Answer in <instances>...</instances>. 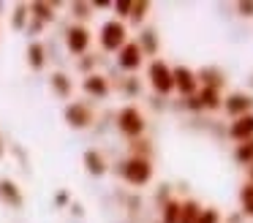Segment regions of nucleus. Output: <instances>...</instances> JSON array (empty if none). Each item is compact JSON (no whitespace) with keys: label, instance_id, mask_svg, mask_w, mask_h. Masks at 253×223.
Returning <instances> with one entry per match:
<instances>
[{"label":"nucleus","instance_id":"1","mask_svg":"<svg viewBox=\"0 0 253 223\" xmlns=\"http://www.w3.org/2000/svg\"><path fill=\"white\" fill-rule=\"evenodd\" d=\"M120 177L126 179L128 185H133V188H142V185H147L150 179H153V161L150 158H126V161L120 163Z\"/></svg>","mask_w":253,"mask_h":223},{"label":"nucleus","instance_id":"2","mask_svg":"<svg viewBox=\"0 0 253 223\" xmlns=\"http://www.w3.org/2000/svg\"><path fill=\"white\" fill-rule=\"evenodd\" d=\"M144 128H147V120H144L142 109H136V106L128 103V106H123L120 112H117V131H120L126 139H131V141L142 139Z\"/></svg>","mask_w":253,"mask_h":223},{"label":"nucleus","instance_id":"3","mask_svg":"<svg viewBox=\"0 0 253 223\" xmlns=\"http://www.w3.org/2000/svg\"><path fill=\"white\" fill-rule=\"evenodd\" d=\"M126 41H128V27H126V22L109 19V22H104V25H101V30H98V44H101V49H104V52L117 54L123 46H126Z\"/></svg>","mask_w":253,"mask_h":223},{"label":"nucleus","instance_id":"4","mask_svg":"<svg viewBox=\"0 0 253 223\" xmlns=\"http://www.w3.org/2000/svg\"><path fill=\"white\" fill-rule=\"evenodd\" d=\"M63 120H66L68 128L84 131L95 123V109L87 101H68L66 109H63Z\"/></svg>","mask_w":253,"mask_h":223},{"label":"nucleus","instance_id":"5","mask_svg":"<svg viewBox=\"0 0 253 223\" xmlns=\"http://www.w3.org/2000/svg\"><path fill=\"white\" fill-rule=\"evenodd\" d=\"M147 79H150V87H153L158 95L174 92V76H171V68L166 65V60L155 57L153 63L147 65Z\"/></svg>","mask_w":253,"mask_h":223},{"label":"nucleus","instance_id":"6","mask_svg":"<svg viewBox=\"0 0 253 223\" xmlns=\"http://www.w3.org/2000/svg\"><path fill=\"white\" fill-rule=\"evenodd\" d=\"M90 44H93V33H90L87 25H77V22H74V25L66 30V49H68V54L82 57V54H87Z\"/></svg>","mask_w":253,"mask_h":223},{"label":"nucleus","instance_id":"7","mask_svg":"<svg viewBox=\"0 0 253 223\" xmlns=\"http://www.w3.org/2000/svg\"><path fill=\"white\" fill-rule=\"evenodd\" d=\"M171 76H174V90L180 92L182 98H191L199 92V79H196V71L193 68L177 65V68H171Z\"/></svg>","mask_w":253,"mask_h":223},{"label":"nucleus","instance_id":"8","mask_svg":"<svg viewBox=\"0 0 253 223\" xmlns=\"http://www.w3.org/2000/svg\"><path fill=\"white\" fill-rule=\"evenodd\" d=\"M117 65L123 71H128V74H133V71H139L144 65V54L136 41H126V46L117 52Z\"/></svg>","mask_w":253,"mask_h":223},{"label":"nucleus","instance_id":"9","mask_svg":"<svg viewBox=\"0 0 253 223\" xmlns=\"http://www.w3.org/2000/svg\"><path fill=\"white\" fill-rule=\"evenodd\" d=\"M220 109H226V114L231 120L253 114V95H248V92H231L229 98H223V106Z\"/></svg>","mask_w":253,"mask_h":223},{"label":"nucleus","instance_id":"10","mask_svg":"<svg viewBox=\"0 0 253 223\" xmlns=\"http://www.w3.org/2000/svg\"><path fill=\"white\" fill-rule=\"evenodd\" d=\"M82 92L101 101V98H106L112 92V85H109V79H106L104 74L95 71V74H90V76H84V79H82Z\"/></svg>","mask_w":253,"mask_h":223},{"label":"nucleus","instance_id":"11","mask_svg":"<svg viewBox=\"0 0 253 223\" xmlns=\"http://www.w3.org/2000/svg\"><path fill=\"white\" fill-rule=\"evenodd\" d=\"M0 201H3L6 207H14V210H19V207L25 204L22 188H19L14 179H0Z\"/></svg>","mask_w":253,"mask_h":223},{"label":"nucleus","instance_id":"12","mask_svg":"<svg viewBox=\"0 0 253 223\" xmlns=\"http://www.w3.org/2000/svg\"><path fill=\"white\" fill-rule=\"evenodd\" d=\"M229 139L242 144V141L253 139V114H245V117H237L234 123L229 125Z\"/></svg>","mask_w":253,"mask_h":223},{"label":"nucleus","instance_id":"13","mask_svg":"<svg viewBox=\"0 0 253 223\" xmlns=\"http://www.w3.org/2000/svg\"><path fill=\"white\" fill-rule=\"evenodd\" d=\"M57 5H60V3H46V0L28 3L30 19H39L41 25H49V22H55V16H57Z\"/></svg>","mask_w":253,"mask_h":223},{"label":"nucleus","instance_id":"14","mask_svg":"<svg viewBox=\"0 0 253 223\" xmlns=\"http://www.w3.org/2000/svg\"><path fill=\"white\" fill-rule=\"evenodd\" d=\"M49 87L60 101H68V98L74 95V82H71V76L63 74V71H55V74L49 76Z\"/></svg>","mask_w":253,"mask_h":223},{"label":"nucleus","instance_id":"15","mask_svg":"<svg viewBox=\"0 0 253 223\" xmlns=\"http://www.w3.org/2000/svg\"><path fill=\"white\" fill-rule=\"evenodd\" d=\"M25 57H28L30 71H44L46 68V46L41 41H30L28 49H25Z\"/></svg>","mask_w":253,"mask_h":223},{"label":"nucleus","instance_id":"16","mask_svg":"<svg viewBox=\"0 0 253 223\" xmlns=\"http://www.w3.org/2000/svg\"><path fill=\"white\" fill-rule=\"evenodd\" d=\"M82 163H84V169H87V174H93V177H104L106 169H109V163L101 155V150H84Z\"/></svg>","mask_w":253,"mask_h":223},{"label":"nucleus","instance_id":"17","mask_svg":"<svg viewBox=\"0 0 253 223\" xmlns=\"http://www.w3.org/2000/svg\"><path fill=\"white\" fill-rule=\"evenodd\" d=\"M199 103H202V109H210V112H215V109L223 106V98H220V90H215V87H202V90L196 92Z\"/></svg>","mask_w":253,"mask_h":223},{"label":"nucleus","instance_id":"18","mask_svg":"<svg viewBox=\"0 0 253 223\" xmlns=\"http://www.w3.org/2000/svg\"><path fill=\"white\" fill-rule=\"evenodd\" d=\"M139 49H142L144 57H155L158 54V36H155V30H142V36H139Z\"/></svg>","mask_w":253,"mask_h":223},{"label":"nucleus","instance_id":"19","mask_svg":"<svg viewBox=\"0 0 253 223\" xmlns=\"http://www.w3.org/2000/svg\"><path fill=\"white\" fill-rule=\"evenodd\" d=\"M196 79L202 82L204 87H215V90H220V87H223V74H220L218 68H202L196 74Z\"/></svg>","mask_w":253,"mask_h":223},{"label":"nucleus","instance_id":"20","mask_svg":"<svg viewBox=\"0 0 253 223\" xmlns=\"http://www.w3.org/2000/svg\"><path fill=\"white\" fill-rule=\"evenodd\" d=\"M30 22V11H28V3H17L11 11V27L19 33H25V27H28Z\"/></svg>","mask_w":253,"mask_h":223},{"label":"nucleus","instance_id":"21","mask_svg":"<svg viewBox=\"0 0 253 223\" xmlns=\"http://www.w3.org/2000/svg\"><path fill=\"white\" fill-rule=\"evenodd\" d=\"M199 215H202V204H199V201H193V199L182 201V207H180V223H196Z\"/></svg>","mask_w":253,"mask_h":223},{"label":"nucleus","instance_id":"22","mask_svg":"<svg viewBox=\"0 0 253 223\" xmlns=\"http://www.w3.org/2000/svg\"><path fill=\"white\" fill-rule=\"evenodd\" d=\"M180 207H182V201L166 199L164 212H161V223H180Z\"/></svg>","mask_w":253,"mask_h":223},{"label":"nucleus","instance_id":"23","mask_svg":"<svg viewBox=\"0 0 253 223\" xmlns=\"http://www.w3.org/2000/svg\"><path fill=\"white\" fill-rule=\"evenodd\" d=\"M68 11H71V16L77 19V25H84V22L93 16V5L84 3V0H82V3H71V5H68Z\"/></svg>","mask_w":253,"mask_h":223},{"label":"nucleus","instance_id":"24","mask_svg":"<svg viewBox=\"0 0 253 223\" xmlns=\"http://www.w3.org/2000/svg\"><path fill=\"white\" fill-rule=\"evenodd\" d=\"M240 210H242V215L253 218V185L251 182H245L240 190Z\"/></svg>","mask_w":253,"mask_h":223},{"label":"nucleus","instance_id":"25","mask_svg":"<svg viewBox=\"0 0 253 223\" xmlns=\"http://www.w3.org/2000/svg\"><path fill=\"white\" fill-rule=\"evenodd\" d=\"M234 158L242 163V166H251V163H253V139H248V141H242V144H237Z\"/></svg>","mask_w":253,"mask_h":223},{"label":"nucleus","instance_id":"26","mask_svg":"<svg viewBox=\"0 0 253 223\" xmlns=\"http://www.w3.org/2000/svg\"><path fill=\"white\" fill-rule=\"evenodd\" d=\"M131 8H133V0H117V3H112V11H115L117 22H126L131 16Z\"/></svg>","mask_w":253,"mask_h":223},{"label":"nucleus","instance_id":"27","mask_svg":"<svg viewBox=\"0 0 253 223\" xmlns=\"http://www.w3.org/2000/svg\"><path fill=\"white\" fill-rule=\"evenodd\" d=\"M95 63H98L95 54H82V57L77 60V68L82 71L84 76H90V74H95Z\"/></svg>","mask_w":253,"mask_h":223},{"label":"nucleus","instance_id":"28","mask_svg":"<svg viewBox=\"0 0 253 223\" xmlns=\"http://www.w3.org/2000/svg\"><path fill=\"white\" fill-rule=\"evenodd\" d=\"M223 221V215H220L218 207H202V215H199L196 223H220Z\"/></svg>","mask_w":253,"mask_h":223},{"label":"nucleus","instance_id":"29","mask_svg":"<svg viewBox=\"0 0 253 223\" xmlns=\"http://www.w3.org/2000/svg\"><path fill=\"white\" fill-rule=\"evenodd\" d=\"M147 11H150V3H147V0H144V3H133L131 16H128V19H131L133 25H142V22H144V16H147Z\"/></svg>","mask_w":253,"mask_h":223},{"label":"nucleus","instance_id":"30","mask_svg":"<svg viewBox=\"0 0 253 223\" xmlns=\"http://www.w3.org/2000/svg\"><path fill=\"white\" fill-rule=\"evenodd\" d=\"M131 155H136V158H150V141L147 139H136L131 144Z\"/></svg>","mask_w":253,"mask_h":223},{"label":"nucleus","instance_id":"31","mask_svg":"<svg viewBox=\"0 0 253 223\" xmlns=\"http://www.w3.org/2000/svg\"><path fill=\"white\" fill-rule=\"evenodd\" d=\"M44 27H46V25H41L39 19H30V22H28V27H25V33H28V36H39V33L44 30Z\"/></svg>","mask_w":253,"mask_h":223},{"label":"nucleus","instance_id":"32","mask_svg":"<svg viewBox=\"0 0 253 223\" xmlns=\"http://www.w3.org/2000/svg\"><path fill=\"white\" fill-rule=\"evenodd\" d=\"M55 204H57V207H68V204H71V196H68V190H57V193H55Z\"/></svg>","mask_w":253,"mask_h":223},{"label":"nucleus","instance_id":"33","mask_svg":"<svg viewBox=\"0 0 253 223\" xmlns=\"http://www.w3.org/2000/svg\"><path fill=\"white\" fill-rule=\"evenodd\" d=\"M237 11H240L242 16H253V0H242V3H237Z\"/></svg>","mask_w":253,"mask_h":223},{"label":"nucleus","instance_id":"34","mask_svg":"<svg viewBox=\"0 0 253 223\" xmlns=\"http://www.w3.org/2000/svg\"><path fill=\"white\" fill-rule=\"evenodd\" d=\"M123 90H126L128 95H133V92L139 90V82H136V79H133V76H131V79H126V82H123Z\"/></svg>","mask_w":253,"mask_h":223},{"label":"nucleus","instance_id":"35","mask_svg":"<svg viewBox=\"0 0 253 223\" xmlns=\"http://www.w3.org/2000/svg\"><path fill=\"white\" fill-rule=\"evenodd\" d=\"M185 106H188V109H193V112H202V103H199V98H196V95L185 98Z\"/></svg>","mask_w":253,"mask_h":223},{"label":"nucleus","instance_id":"36","mask_svg":"<svg viewBox=\"0 0 253 223\" xmlns=\"http://www.w3.org/2000/svg\"><path fill=\"white\" fill-rule=\"evenodd\" d=\"M68 207H71V212H74L77 218H82V215H84V207H82V204H77V201H74V204H68Z\"/></svg>","mask_w":253,"mask_h":223},{"label":"nucleus","instance_id":"37","mask_svg":"<svg viewBox=\"0 0 253 223\" xmlns=\"http://www.w3.org/2000/svg\"><path fill=\"white\" fill-rule=\"evenodd\" d=\"M248 182L253 185V163H251V166H248Z\"/></svg>","mask_w":253,"mask_h":223},{"label":"nucleus","instance_id":"38","mask_svg":"<svg viewBox=\"0 0 253 223\" xmlns=\"http://www.w3.org/2000/svg\"><path fill=\"white\" fill-rule=\"evenodd\" d=\"M6 155V144H3V139H0V158Z\"/></svg>","mask_w":253,"mask_h":223}]
</instances>
